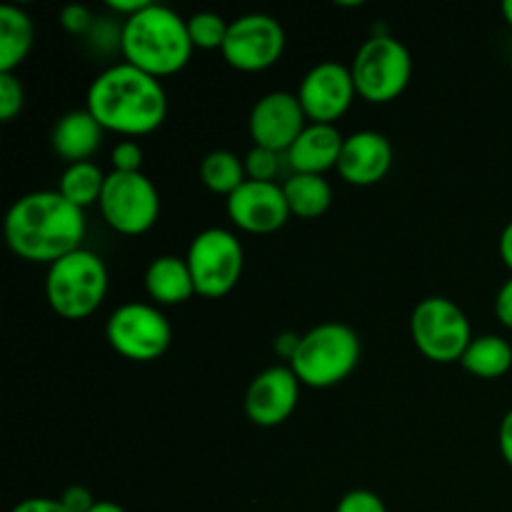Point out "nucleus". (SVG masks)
I'll use <instances>...</instances> for the list:
<instances>
[{
  "mask_svg": "<svg viewBox=\"0 0 512 512\" xmlns=\"http://www.w3.org/2000/svg\"><path fill=\"white\" fill-rule=\"evenodd\" d=\"M85 215L58 190L28 193L5 215V240L10 250L30 263H50L80 250Z\"/></svg>",
  "mask_w": 512,
  "mask_h": 512,
  "instance_id": "1",
  "label": "nucleus"
},
{
  "mask_svg": "<svg viewBox=\"0 0 512 512\" xmlns=\"http://www.w3.org/2000/svg\"><path fill=\"white\" fill-rule=\"evenodd\" d=\"M88 110L103 130L120 135H148L168 115V95L158 78L130 63L105 68L88 88Z\"/></svg>",
  "mask_w": 512,
  "mask_h": 512,
  "instance_id": "2",
  "label": "nucleus"
},
{
  "mask_svg": "<svg viewBox=\"0 0 512 512\" xmlns=\"http://www.w3.org/2000/svg\"><path fill=\"white\" fill-rule=\"evenodd\" d=\"M120 50L125 63L160 80L183 70L195 48L188 33V20L165 5L148 3L140 13L125 18Z\"/></svg>",
  "mask_w": 512,
  "mask_h": 512,
  "instance_id": "3",
  "label": "nucleus"
},
{
  "mask_svg": "<svg viewBox=\"0 0 512 512\" xmlns=\"http://www.w3.org/2000/svg\"><path fill=\"white\" fill-rule=\"evenodd\" d=\"M360 338L350 325L323 323L300 338V348L290 360L300 385L333 388L343 383L360 363Z\"/></svg>",
  "mask_w": 512,
  "mask_h": 512,
  "instance_id": "4",
  "label": "nucleus"
},
{
  "mask_svg": "<svg viewBox=\"0 0 512 512\" xmlns=\"http://www.w3.org/2000/svg\"><path fill=\"white\" fill-rule=\"evenodd\" d=\"M108 293V270L90 250H73L55 260L45 278L48 303L60 318L83 320L100 308Z\"/></svg>",
  "mask_w": 512,
  "mask_h": 512,
  "instance_id": "5",
  "label": "nucleus"
},
{
  "mask_svg": "<svg viewBox=\"0 0 512 512\" xmlns=\"http://www.w3.org/2000/svg\"><path fill=\"white\" fill-rule=\"evenodd\" d=\"M350 73L360 98L368 103H390L408 88L413 58L393 35L375 33L360 45Z\"/></svg>",
  "mask_w": 512,
  "mask_h": 512,
  "instance_id": "6",
  "label": "nucleus"
},
{
  "mask_svg": "<svg viewBox=\"0 0 512 512\" xmlns=\"http://www.w3.org/2000/svg\"><path fill=\"white\" fill-rule=\"evenodd\" d=\"M410 333L420 353L433 363H455L473 343L468 315L448 298H425L410 315Z\"/></svg>",
  "mask_w": 512,
  "mask_h": 512,
  "instance_id": "7",
  "label": "nucleus"
},
{
  "mask_svg": "<svg viewBox=\"0 0 512 512\" xmlns=\"http://www.w3.org/2000/svg\"><path fill=\"white\" fill-rule=\"evenodd\" d=\"M188 268L193 275L195 293L203 298H223L238 285L243 275V245L230 230L208 228L190 243Z\"/></svg>",
  "mask_w": 512,
  "mask_h": 512,
  "instance_id": "8",
  "label": "nucleus"
},
{
  "mask_svg": "<svg viewBox=\"0 0 512 512\" xmlns=\"http://www.w3.org/2000/svg\"><path fill=\"white\" fill-rule=\"evenodd\" d=\"M105 223L123 235H143L160 215V195L153 180L143 173H113L105 178L100 195Z\"/></svg>",
  "mask_w": 512,
  "mask_h": 512,
  "instance_id": "9",
  "label": "nucleus"
},
{
  "mask_svg": "<svg viewBox=\"0 0 512 512\" xmlns=\"http://www.w3.org/2000/svg\"><path fill=\"white\" fill-rule=\"evenodd\" d=\"M105 335L115 353L123 358L150 363L170 348L173 328L155 305L125 303L108 318Z\"/></svg>",
  "mask_w": 512,
  "mask_h": 512,
  "instance_id": "10",
  "label": "nucleus"
},
{
  "mask_svg": "<svg viewBox=\"0 0 512 512\" xmlns=\"http://www.w3.org/2000/svg\"><path fill=\"white\" fill-rule=\"evenodd\" d=\"M285 50V30L273 15L248 13L230 23L223 43V58L243 73H258L280 60Z\"/></svg>",
  "mask_w": 512,
  "mask_h": 512,
  "instance_id": "11",
  "label": "nucleus"
},
{
  "mask_svg": "<svg viewBox=\"0 0 512 512\" xmlns=\"http://www.w3.org/2000/svg\"><path fill=\"white\" fill-rule=\"evenodd\" d=\"M355 95L358 90H355L353 73L335 60H323V63L313 65L305 73L298 90L300 105H303L308 120L323 125H333L340 115L348 113Z\"/></svg>",
  "mask_w": 512,
  "mask_h": 512,
  "instance_id": "12",
  "label": "nucleus"
},
{
  "mask_svg": "<svg viewBox=\"0 0 512 512\" xmlns=\"http://www.w3.org/2000/svg\"><path fill=\"white\" fill-rule=\"evenodd\" d=\"M250 138L258 148L275 150V153H288L290 145L300 138L308 128V115H305L300 98L285 90L263 95L250 110Z\"/></svg>",
  "mask_w": 512,
  "mask_h": 512,
  "instance_id": "13",
  "label": "nucleus"
},
{
  "mask_svg": "<svg viewBox=\"0 0 512 512\" xmlns=\"http://www.w3.org/2000/svg\"><path fill=\"white\" fill-rule=\"evenodd\" d=\"M228 215L245 233H275L290 218L283 185L245 180L228 198Z\"/></svg>",
  "mask_w": 512,
  "mask_h": 512,
  "instance_id": "14",
  "label": "nucleus"
},
{
  "mask_svg": "<svg viewBox=\"0 0 512 512\" xmlns=\"http://www.w3.org/2000/svg\"><path fill=\"white\" fill-rule=\"evenodd\" d=\"M300 380L290 365H273L255 375L245 393V413L260 428H275L293 415L298 405Z\"/></svg>",
  "mask_w": 512,
  "mask_h": 512,
  "instance_id": "15",
  "label": "nucleus"
},
{
  "mask_svg": "<svg viewBox=\"0 0 512 512\" xmlns=\"http://www.w3.org/2000/svg\"><path fill=\"white\" fill-rule=\"evenodd\" d=\"M393 165V145L383 133L360 130L345 138L338 160V173L350 185H375L388 175Z\"/></svg>",
  "mask_w": 512,
  "mask_h": 512,
  "instance_id": "16",
  "label": "nucleus"
},
{
  "mask_svg": "<svg viewBox=\"0 0 512 512\" xmlns=\"http://www.w3.org/2000/svg\"><path fill=\"white\" fill-rule=\"evenodd\" d=\"M345 138L335 125L310 123L300 138L290 145L288 163L295 173L323 175L325 170L338 168Z\"/></svg>",
  "mask_w": 512,
  "mask_h": 512,
  "instance_id": "17",
  "label": "nucleus"
},
{
  "mask_svg": "<svg viewBox=\"0 0 512 512\" xmlns=\"http://www.w3.org/2000/svg\"><path fill=\"white\" fill-rule=\"evenodd\" d=\"M103 125L90 115V110H73L65 113L53 128V150L68 165L88 163L90 155L100 148Z\"/></svg>",
  "mask_w": 512,
  "mask_h": 512,
  "instance_id": "18",
  "label": "nucleus"
},
{
  "mask_svg": "<svg viewBox=\"0 0 512 512\" xmlns=\"http://www.w3.org/2000/svg\"><path fill=\"white\" fill-rule=\"evenodd\" d=\"M145 290L150 298L160 305L185 303L195 295L193 275H190L188 260L178 255H160L145 270Z\"/></svg>",
  "mask_w": 512,
  "mask_h": 512,
  "instance_id": "19",
  "label": "nucleus"
},
{
  "mask_svg": "<svg viewBox=\"0 0 512 512\" xmlns=\"http://www.w3.org/2000/svg\"><path fill=\"white\" fill-rule=\"evenodd\" d=\"M33 48V20L18 5L0 8V73H13Z\"/></svg>",
  "mask_w": 512,
  "mask_h": 512,
  "instance_id": "20",
  "label": "nucleus"
},
{
  "mask_svg": "<svg viewBox=\"0 0 512 512\" xmlns=\"http://www.w3.org/2000/svg\"><path fill=\"white\" fill-rule=\"evenodd\" d=\"M285 200H288L290 215L313 220L320 218L333 203V188L323 175L293 173L283 183Z\"/></svg>",
  "mask_w": 512,
  "mask_h": 512,
  "instance_id": "21",
  "label": "nucleus"
},
{
  "mask_svg": "<svg viewBox=\"0 0 512 512\" xmlns=\"http://www.w3.org/2000/svg\"><path fill=\"white\" fill-rule=\"evenodd\" d=\"M460 365L478 378H500L510 370L512 348L508 340L498 338V335H480L468 345Z\"/></svg>",
  "mask_w": 512,
  "mask_h": 512,
  "instance_id": "22",
  "label": "nucleus"
},
{
  "mask_svg": "<svg viewBox=\"0 0 512 512\" xmlns=\"http://www.w3.org/2000/svg\"><path fill=\"white\" fill-rule=\"evenodd\" d=\"M105 178H108V175L100 170V165L90 163V160L88 163H73L65 168L63 175H60L58 193L83 210L88 208V205L100 203Z\"/></svg>",
  "mask_w": 512,
  "mask_h": 512,
  "instance_id": "23",
  "label": "nucleus"
},
{
  "mask_svg": "<svg viewBox=\"0 0 512 512\" xmlns=\"http://www.w3.org/2000/svg\"><path fill=\"white\" fill-rule=\"evenodd\" d=\"M200 180L208 190L230 198L248 180V175H245V163L238 155L230 150H213L200 163Z\"/></svg>",
  "mask_w": 512,
  "mask_h": 512,
  "instance_id": "24",
  "label": "nucleus"
},
{
  "mask_svg": "<svg viewBox=\"0 0 512 512\" xmlns=\"http://www.w3.org/2000/svg\"><path fill=\"white\" fill-rule=\"evenodd\" d=\"M228 28L230 23H225V18H220L218 13H195L188 20V33L190 40H193V48L200 50H223Z\"/></svg>",
  "mask_w": 512,
  "mask_h": 512,
  "instance_id": "25",
  "label": "nucleus"
},
{
  "mask_svg": "<svg viewBox=\"0 0 512 512\" xmlns=\"http://www.w3.org/2000/svg\"><path fill=\"white\" fill-rule=\"evenodd\" d=\"M280 153H275V150H268V148H258L255 145L253 150H250L248 155H245V175H248V180H260V183H275V175H278L280 170V160H278Z\"/></svg>",
  "mask_w": 512,
  "mask_h": 512,
  "instance_id": "26",
  "label": "nucleus"
},
{
  "mask_svg": "<svg viewBox=\"0 0 512 512\" xmlns=\"http://www.w3.org/2000/svg\"><path fill=\"white\" fill-rule=\"evenodd\" d=\"M25 90L13 73H0V120L10 123L23 110Z\"/></svg>",
  "mask_w": 512,
  "mask_h": 512,
  "instance_id": "27",
  "label": "nucleus"
},
{
  "mask_svg": "<svg viewBox=\"0 0 512 512\" xmlns=\"http://www.w3.org/2000/svg\"><path fill=\"white\" fill-rule=\"evenodd\" d=\"M335 512H388V508L373 490H350L348 495H343Z\"/></svg>",
  "mask_w": 512,
  "mask_h": 512,
  "instance_id": "28",
  "label": "nucleus"
},
{
  "mask_svg": "<svg viewBox=\"0 0 512 512\" xmlns=\"http://www.w3.org/2000/svg\"><path fill=\"white\" fill-rule=\"evenodd\" d=\"M60 25H63V28L73 35H88L90 30H93L95 18H93V13L85 8V5L70 3V5H65L63 13H60Z\"/></svg>",
  "mask_w": 512,
  "mask_h": 512,
  "instance_id": "29",
  "label": "nucleus"
},
{
  "mask_svg": "<svg viewBox=\"0 0 512 512\" xmlns=\"http://www.w3.org/2000/svg\"><path fill=\"white\" fill-rule=\"evenodd\" d=\"M143 165V148L135 140H123L113 148V170L118 173H140Z\"/></svg>",
  "mask_w": 512,
  "mask_h": 512,
  "instance_id": "30",
  "label": "nucleus"
},
{
  "mask_svg": "<svg viewBox=\"0 0 512 512\" xmlns=\"http://www.w3.org/2000/svg\"><path fill=\"white\" fill-rule=\"evenodd\" d=\"M60 503L65 505L68 512H90L98 500H95L93 495H90V490L83 488V485H70V488L60 495Z\"/></svg>",
  "mask_w": 512,
  "mask_h": 512,
  "instance_id": "31",
  "label": "nucleus"
},
{
  "mask_svg": "<svg viewBox=\"0 0 512 512\" xmlns=\"http://www.w3.org/2000/svg\"><path fill=\"white\" fill-rule=\"evenodd\" d=\"M13 512H68V510H65V505L60 503V500L30 498V500H23V503L15 505Z\"/></svg>",
  "mask_w": 512,
  "mask_h": 512,
  "instance_id": "32",
  "label": "nucleus"
},
{
  "mask_svg": "<svg viewBox=\"0 0 512 512\" xmlns=\"http://www.w3.org/2000/svg\"><path fill=\"white\" fill-rule=\"evenodd\" d=\"M495 313H498L500 323L512 328V278L500 288L498 300H495Z\"/></svg>",
  "mask_w": 512,
  "mask_h": 512,
  "instance_id": "33",
  "label": "nucleus"
},
{
  "mask_svg": "<svg viewBox=\"0 0 512 512\" xmlns=\"http://www.w3.org/2000/svg\"><path fill=\"white\" fill-rule=\"evenodd\" d=\"M300 338H303V335H295V333H280L278 338H275V355H280V358L283 360H293L295 358V353H298V348H300Z\"/></svg>",
  "mask_w": 512,
  "mask_h": 512,
  "instance_id": "34",
  "label": "nucleus"
},
{
  "mask_svg": "<svg viewBox=\"0 0 512 512\" xmlns=\"http://www.w3.org/2000/svg\"><path fill=\"white\" fill-rule=\"evenodd\" d=\"M500 453L508 460V465H512V410L500 423Z\"/></svg>",
  "mask_w": 512,
  "mask_h": 512,
  "instance_id": "35",
  "label": "nucleus"
},
{
  "mask_svg": "<svg viewBox=\"0 0 512 512\" xmlns=\"http://www.w3.org/2000/svg\"><path fill=\"white\" fill-rule=\"evenodd\" d=\"M148 3L150 0H108V8H113L115 13L130 18V15L140 13V10H143Z\"/></svg>",
  "mask_w": 512,
  "mask_h": 512,
  "instance_id": "36",
  "label": "nucleus"
},
{
  "mask_svg": "<svg viewBox=\"0 0 512 512\" xmlns=\"http://www.w3.org/2000/svg\"><path fill=\"white\" fill-rule=\"evenodd\" d=\"M500 258H503L505 265L512 270V220L505 225L503 235H500Z\"/></svg>",
  "mask_w": 512,
  "mask_h": 512,
  "instance_id": "37",
  "label": "nucleus"
},
{
  "mask_svg": "<svg viewBox=\"0 0 512 512\" xmlns=\"http://www.w3.org/2000/svg\"><path fill=\"white\" fill-rule=\"evenodd\" d=\"M90 512H128V510L120 508L118 503H110V500H98V503H95V508Z\"/></svg>",
  "mask_w": 512,
  "mask_h": 512,
  "instance_id": "38",
  "label": "nucleus"
},
{
  "mask_svg": "<svg viewBox=\"0 0 512 512\" xmlns=\"http://www.w3.org/2000/svg\"><path fill=\"white\" fill-rule=\"evenodd\" d=\"M503 15H505V20L512 25V0H505L503 3Z\"/></svg>",
  "mask_w": 512,
  "mask_h": 512,
  "instance_id": "39",
  "label": "nucleus"
},
{
  "mask_svg": "<svg viewBox=\"0 0 512 512\" xmlns=\"http://www.w3.org/2000/svg\"><path fill=\"white\" fill-rule=\"evenodd\" d=\"M510 60H512V53H510Z\"/></svg>",
  "mask_w": 512,
  "mask_h": 512,
  "instance_id": "40",
  "label": "nucleus"
}]
</instances>
